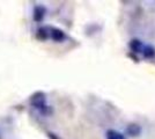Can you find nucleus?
<instances>
[{
    "instance_id": "obj_10",
    "label": "nucleus",
    "mask_w": 155,
    "mask_h": 139,
    "mask_svg": "<svg viewBox=\"0 0 155 139\" xmlns=\"http://www.w3.org/2000/svg\"><path fill=\"white\" fill-rule=\"evenodd\" d=\"M130 57H131L132 59H134V61H138V58H137L136 56H134V55H133V53H132V52L130 53Z\"/></svg>"
},
{
    "instance_id": "obj_4",
    "label": "nucleus",
    "mask_w": 155,
    "mask_h": 139,
    "mask_svg": "<svg viewBox=\"0 0 155 139\" xmlns=\"http://www.w3.org/2000/svg\"><path fill=\"white\" fill-rule=\"evenodd\" d=\"M36 38L39 41H46L50 38V29L49 26L39 27L36 31Z\"/></svg>"
},
{
    "instance_id": "obj_2",
    "label": "nucleus",
    "mask_w": 155,
    "mask_h": 139,
    "mask_svg": "<svg viewBox=\"0 0 155 139\" xmlns=\"http://www.w3.org/2000/svg\"><path fill=\"white\" fill-rule=\"evenodd\" d=\"M46 8L43 5H35L32 9V19L35 22H42L46 15Z\"/></svg>"
},
{
    "instance_id": "obj_11",
    "label": "nucleus",
    "mask_w": 155,
    "mask_h": 139,
    "mask_svg": "<svg viewBox=\"0 0 155 139\" xmlns=\"http://www.w3.org/2000/svg\"><path fill=\"white\" fill-rule=\"evenodd\" d=\"M0 139H1V138H0Z\"/></svg>"
},
{
    "instance_id": "obj_3",
    "label": "nucleus",
    "mask_w": 155,
    "mask_h": 139,
    "mask_svg": "<svg viewBox=\"0 0 155 139\" xmlns=\"http://www.w3.org/2000/svg\"><path fill=\"white\" fill-rule=\"evenodd\" d=\"M49 29H50V38L52 41L60 43L66 40V34L64 33V30L56 28V27H49Z\"/></svg>"
},
{
    "instance_id": "obj_9",
    "label": "nucleus",
    "mask_w": 155,
    "mask_h": 139,
    "mask_svg": "<svg viewBox=\"0 0 155 139\" xmlns=\"http://www.w3.org/2000/svg\"><path fill=\"white\" fill-rule=\"evenodd\" d=\"M46 136H48V138L49 139H60L59 138V136H57L56 133H53V132H48L46 133Z\"/></svg>"
},
{
    "instance_id": "obj_1",
    "label": "nucleus",
    "mask_w": 155,
    "mask_h": 139,
    "mask_svg": "<svg viewBox=\"0 0 155 139\" xmlns=\"http://www.w3.org/2000/svg\"><path fill=\"white\" fill-rule=\"evenodd\" d=\"M30 106L36 109L41 115L43 116H50L53 113V109L51 106L46 103V95L44 92H35L29 99Z\"/></svg>"
},
{
    "instance_id": "obj_5",
    "label": "nucleus",
    "mask_w": 155,
    "mask_h": 139,
    "mask_svg": "<svg viewBox=\"0 0 155 139\" xmlns=\"http://www.w3.org/2000/svg\"><path fill=\"white\" fill-rule=\"evenodd\" d=\"M126 133L131 137H138L141 133V126L137 123H130L126 126Z\"/></svg>"
},
{
    "instance_id": "obj_7",
    "label": "nucleus",
    "mask_w": 155,
    "mask_h": 139,
    "mask_svg": "<svg viewBox=\"0 0 155 139\" xmlns=\"http://www.w3.org/2000/svg\"><path fill=\"white\" fill-rule=\"evenodd\" d=\"M142 56L145 57V58H147V59H153L155 57V46L154 45H143L142 48Z\"/></svg>"
},
{
    "instance_id": "obj_6",
    "label": "nucleus",
    "mask_w": 155,
    "mask_h": 139,
    "mask_svg": "<svg viewBox=\"0 0 155 139\" xmlns=\"http://www.w3.org/2000/svg\"><path fill=\"white\" fill-rule=\"evenodd\" d=\"M129 46H130V49H131V52L136 55V53H141L143 44H142V42L140 40H138V38H133V40L130 41Z\"/></svg>"
},
{
    "instance_id": "obj_8",
    "label": "nucleus",
    "mask_w": 155,
    "mask_h": 139,
    "mask_svg": "<svg viewBox=\"0 0 155 139\" xmlns=\"http://www.w3.org/2000/svg\"><path fill=\"white\" fill-rule=\"evenodd\" d=\"M107 139H126L124 134L118 132L116 130H108L107 131Z\"/></svg>"
}]
</instances>
